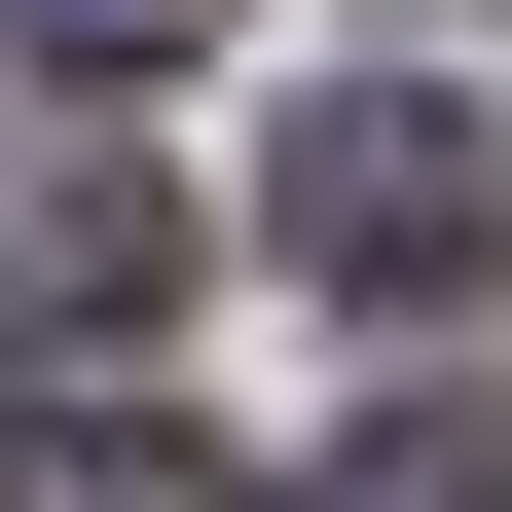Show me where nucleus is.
<instances>
[{
    "label": "nucleus",
    "instance_id": "obj_4",
    "mask_svg": "<svg viewBox=\"0 0 512 512\" xmlns=\"http://www.w3.org/2000/svg\"><path fill=\"white\" fill-rule=\"evenodd\" d=\"M330 512H512V439H476V403H403V439H366Z\"/></svg>",
    "mask_w": 512,
    "mask_h": 512
},
{
    "label": "nucleus",
    "instance_id": "obj_5",
    "mask_svg": "<svg viewBox=\"0 0 512 512\" xmlns=\"http://www.w3.org/2000/svg\"><path fill=\"white\" fill-rule=\"evenodd\" d=\"M0 37H74V74H183V37H220V0H0Z\"/></svg>",
    "mask_w": 512,
    "mask_h": 512
},
{
    "label": "nucleus",
    "instance_id": "obj_1",
    "mask_svg": "<svg viewBox=\"0 0 512 512\" xmlns=\"http://www.w3.org/2000/svg\"><path fill=\"white\" fill-rule=\"evenodd\" d=\"M256 220L330 256L366 330H439V293H476V256H512V110H476V74H330V110H293V183H256Z\"/></svg>",
    "mask_w": 512,
    "mask_h": 512
},
{
    "label": "nucleus",
    "instance_id": "obj_3",
    "mask_svg": "<svg viewBox=\"0 0 512 512\" xmlns=\"http://www.w3.org/2000/svg\"><path fill=\"white\" fill-rule=\"evenodd\" d=\"M0 512H293V476H256V439H183L147 366H37V403H0Z\"/></svg>",
    "mask_w": 512,
    "mask_h": 512
},
{
    "label": "nucleus",
    "instance_id": "obj_2",
    "mask_svg": "<svg viewBox=\"0 0 512 512\" xmlns=\"http://www.w3.org/2000/svg\"><path fill=\"white\" fill-rule=\"evenodd\" d=\"M0 330H74V366L183 330V183H147V147H37V183H0Z\"/></svg>",
    "mask_w": 512,
    "mask_h": 512
}]
</instances>
